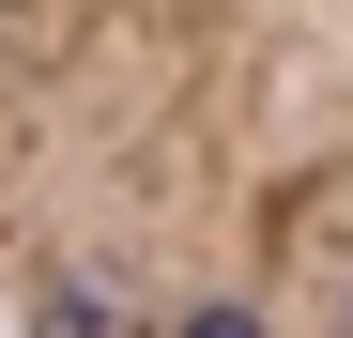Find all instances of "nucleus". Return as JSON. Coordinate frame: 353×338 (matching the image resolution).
I'll use <instances>...</instances> for the list:
<instances>
[{
  "mask_svg": "<svg viewBox=\"0 0 353 338\" xmlns=\"http://www.w3.org/2000/svg\"><path fill=\"white\" fill-rule=\"evenodd\" d=\"M16 338H353V16L16 0L0 16Z\"/></svg>",
  "mask_w": 353,
  "mask_h": 338,
  "instance_id": "nucleus-1",
  "label": "nucleus"
}]
</instances>
